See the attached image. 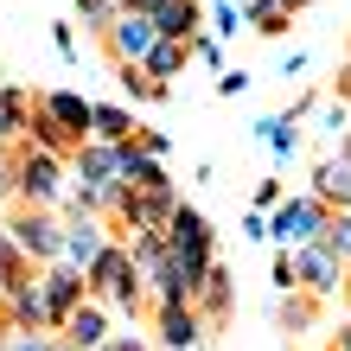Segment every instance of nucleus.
<instances>
[{
  "instance_id": "29",
  "label": "nucleus",
  "mask_w": 351,
  "mask_h": 351,
  "mask_svg": "<svg viewBox=\"0 0 351 351\" xmlns=\"http://www.w3.org/2000/svg\"><path fill=\"white\" fill-rule=\"evenodd\" d=\"M192 58H204V64H223V51H217V38H192Z\"/></svg>"
},
{
  "instance_id": "4",
  "label": "nucleus",
  "mask_w": 351,
  "mask_h": 351,
  "mask_svg": "<svg viewBox=\"0 0 351 351\" xmlns=\"http://www.w3.org/2000/svg\"><path fill=\"white\" fill-rule=\"evenodd\" d=\"M7 243H13L26 262H58V250H64V217L38 211V204H13V217H7Z\"/></svg>"
},
{
  "instance_id": "33",
  "label": "nucleus",
  "mask_w": 351,
  "mask_h": 351,
  "mask_svg": "<svg viewBox=\"0 0 351 351\" xmlns=\"http://www.w3.org/2000/svg\"><path fill=\"white\" fill-rule=\"evenodd\" d=\"M332 351H351V326H345V332H339V345H332Z\"/></svg>"
},
{
  "instance_id": "13",
  "label": "nucleus",
  "mask_w": 351,
  "mask_h": 351,
  "mask_svg": "<svg viewBox=\"0 0 351 351\" xmlns=\"http://www.w3.org/2000/svg\"><path fill=\"white\" fill-rule=\"evenodd\" d=\"M147 19H154V32H160V38H179V45H192L198 26H204V7H198V0H160Z\"/></svg>"
},
{
  "instance_id": "1",
  "label": "nucleus",
  "mask_w": 351,
  "mask_h": 351,
  "mask_svg": "<svg viewBox=\"0 0 351 351\" xmlns=\"http://www.w3.org/2000/svg\"><path fill=\"white\" fill-rule=\"evenodd\" d=\"M167 262L179 268L185 300L198 294V281L211 275V262H217V250H211V223H204L192 204H173V217H167Z\"/></svg>"
},
{
  "instance_id": "20",
  "label": "nucleus",
  "mask_w": 351,
  "mask_h": 351,
  "mask_svg": "<svg viewBox=\"0 0 351 351\" xmlns=\"http://www.w3.org/2000/svg\"><path fill=\"white\" fill-rule=\"evenodd\" d=\"M319 243L332 250L345 268H351V211H326V223H319Z\"/></svg>"
},
{
  "instance_id": "30",
  "label": "nucleus",
  "mask_w": 351,
  "mask_h": 351,
  "mask_svg": "<svg viewBox=\"0 0 351 351\" xmlns=\"http://www.w3.org/2000/svg\"><path fill=\"white\" fill-rule=\"evenodd\" d=\"M0 198H13V154L0 147Z\"/></svg>"
},
{
  "instance_id": "15",
  "label": "nucleus",
  "mask_w": 351,
  "mask_h": 351,
  "mask_svg": "<svg viewBox=\"0 0 351 351\" xmlns=\"http://www.w3.org/2000/svg\"><path fill=\"white\" fill-rule=\"evenodd\" d=\"M313 198L326 204V211H332V204H339V211H351V154H332V160L313 173Z\"/></svg>"
},
{
  "instance_id": "8",
  "label": "nucleus",
  "mask_w": 351,
  "mask_h": 351,
  "mask_svg": "<svg viewBox=\"0 0 351 351\" xmlns=\"http://www.w3.org/2000/svg\"><path fill=\"white\" fill-rule=\"evenodd\" d=\"M58 339H64L71 351H96V345H109V306L84 294L64 319H58Z\"/></svg>"
},
{
  "instance_id": "11",
  "label": "nucleus",
  "mask_w": 351,
  "mask_h": 351,
  "mask_svg": "<svg viewBox=\"0 0 351 351\" xmlns=\"http://www.w3.org/2000/svg\"><path fill=\"white\" fill-rule=\"evenodd\" d=\"M38 294H45V313H51V326H58L77 300L90 294V287H84V275H77L71 262H45V275H38Z\"/></svg>"
},
{
  "instance_id": "19",
  "label": "nucleus",
  "mask_w": 351,
  "mask_h": 351,
  "mask_svg": "<svg viewBox=\"0 0 351 351\" xmlns=\"http://www.w3.org/2000/svg\"><path fill=\"white\" fill-rule=\"evenodd\" d=\"M287 19H294V13H287L281 0H250V7H243V26H256L262 38H281Z\"/></svg>"
},
{
  "instance_id": "27",
  "label": "nucleus",
  "mask_w": 351,
  "mask_h": 351,
  "mask_svg": "<svg viewBox=\"0 0 351 351\" xmlns=\"http://www.w3.org/2000/svg\"><path fill=\"white\" fill-rule=\"evenodd\" d=\"M237 26H243V13H237V7H211V32H223V38H230Z\"/></svg>"
},
{
  "instance_id": "16",
  "label": "nucleus",
  "mask_w": 351,
  "mask_h": 351,
  "mask_svg": "<svg viewBox=\"0 0 351 351\" xmlns=\"http://www.w3.org/2000/svg\"><path fill=\"white\" fill-rule=\"evenodd\" d=\"M90 141H102V147L134 141V115L121 109V102H90Z\"/></svg>"
},
{
  "instance_id": "32",
  "label": "nucleus",
  "mask_w": 351,
  "mask_h": 351,
  "mask_svg": "<svg viewBox=\"0 0 351 351\" xmlns=\"http://www.w3.org/2000/svg\"><path fill=\"white\" fill-rule=\"evenodd\" d=\"M160 0H115V13H154Z\"/></svg>"
},
{
  "instance_id": "17",
  "label": "nucleus",
  "mask_w": 351,
  "mask_h": 351,
  "mask_svg": "<svg viewBox=\"0 0 351 351\" xmlns=\"http://www.w3.org/2000/svg\"><path fill=\"white\" fill-rule=\"evenodd\" d=\"M185 64H192V45H179V38H154V51L141 58V71H147L154 84H167V90H173V77Z\"/></svg>"
},
{
  "instance_id": "25",
  "label": "nucleus",
  "mask_w": 351,
  "mask_h": 351,
  "mask_svg": "<svg viewBox=\"0 0 351 351\" xmlns=\"http://www.w3.org/2000/svg\"><path fill=\"white\" fill-rule=\"evenodd\" d=\"M58 345H64L58 332H13L7 339V351H58Z\"/></svg>"
},
{
  "instance_id": "9",
  "label": "nucleus",
  "mask_w": 351,
  "mask_h": 351,
  "mask_svg": "<svg viewBox=\"0 0 351 351\" xmlns=\"http://www.w3.org/2000/svg\"><path fill=\"white\" fill-rule=\"evenodd\" d=\"M115 179L128 185V192H167V167H160V154H147L141 141H121L115 147Z\"/></svg>"
},
{
  "instance_id": "6",
  "label": "nucleus",
  "mask_w": 351,
  "mask_h": 351,
  "mask_svg": "<svg viewBox=\"0 0 351 351\" xmlns=\"http://www.w3.org/2000/svg\"><path fill=\"white\" fill-rule=\"evenodd\" d=\"M326 223V204L319 198H281L275 217H268V237L281 243V250H294V243H313Z\"/></svg>"
},
{
  "instance_id": "34",
  "label": "nucleus",
  "mask_w": 351,
  "mask_h": 351,
  "mask_svg": "<svg viewBox=\"0 0 351 351\" xmlns=\"http://www.w3.org/2000/svg\"><path fill=\"white\" fill-rule=\"evenodd\" d=\"M281 7H287V13H300V7H313V0H281Z\"/></svg>"
},
{
  "instance_id": "23",
  "label": "nucleus",
  "mask_w": 351,
  "mask_h": 351,
  "mask_svg": "<svg viewBox=\"0 0 351 351\" xmlns=\"http://www.w3.org/2000/svg\"><path fill=\"white\" fill-rule=\"evenodd\" d=\"M115 77H121V90H128V96H141V102H160V96H167V84H154V77L141 71V64H115Z\"/></svg>"
},
{
  "instance_id": "24",
  "label": "nucleus",
  "mask_w": 351,
  "mask_h": 351,
  "mask_svg": "<svg viewBox=\"0 0 351 351\" xmlns=\"http://www.w3.org/2000/svg\"><path fill=\"white\" fill-rule=\"evenodd\" d=\"M77 19H84V26L102 38V32L115 26V0H77Z\"/></svg>"
},
{
  "instance_id": "21",
  "label": "nucleus",
  "mask_w": 351,
  "mask_h": 351,
  "mask_svg": "<svg viewBox=\"0 0 351 351\" xmlns=\"http://www.w3.org/2000/svg\"><path fill=\"white\" fill-rule=\"evenodd\" d=\"M262 141H268V154H275V160H287V154L300 147V134H294V115H268V121H262Z\"/></svg>"
},
{
  "instance_id": "31",
  "label": "nucleus",
  "mask_w": 351,
  "mask_h": 351,
  "mask_svg": "<svg viewBox=\"0 0 351 351\" xmlns=\"http://www.w3.org/2000/svg\"><path fill=\"white\" fill-rule=\"evenodd\" d=\"M256 204H262V211H268V204H281V185H275V179H262V185H256Z\"/></svg>"
},
{
  "instance_id": "28",
  "label": "nucleus",
  "mask_w": 351,
  "mask_h": 351,
  "mask_svg": "<svg viewBox=\"0 0 351 351\" xmlns=\"http://www.w3.org/2000/svg\"><path fill=\"white\" fill-rule=\"evenodd\" d=\"M243 90H250V77H243V71H223L217 77V96H243Z\"/></svg>"
},
{
  "instance_id": "22",
  "label": "nucleus",
  "mask_w": 351,
  "mask_h": 351,
  "mask_svg": "<svg viewBox=\"0 0 351 351\" xmlns=\"http://www.w3.org/2000/svg\"><path fill=\"white\" fill-rule=\"evenodd\" d=\"M313 313H319L313 294H300V287H294V294H281V326H287V332H306V326H313Z\"/></svg>"
},
{
  "instance_id": "35",
  "label": "nucleus",
  "mask_w": 351,
  "mask_h": 351,
  "mask_svg": "<svg viewBox=\"0 0 351 351\" xmlns=\"http://www.w3.org/2000/svg\"><path fill=\"white\" fill-rule=\"evenodd\" d=\"M0 294H7V275H0Z\"/></svg>"
},
{
  "instance_id": "12",
  "label": "nucleus",
  "mask_w": 351,
  "mask_h": 351,
  "mask_svg": "<svg viewBox=\"0 0 351 351\" xmlns=\"http://www.w3.org/2000/svg\"><path fill=\"white\" fill-rule=\"evenodd\" d=\"M192 313L204 319V332L230 319V268H223V262H211V275L198 281V294H192Z\"/></svg>"
},
{
  "instance_id": "2",
  "label": "nucleus",
  "mask_w": 351,
  "mask_h": 351,
  "mask_svg": "<svg viewBox=\"0 0 351 351\" xmlns=\"http://www.w3.org/2000/svg\"><path fill=\"white\" fill-rule=\"evenodd\" d=\"M84 287H90V300L115 306V313H141V294H147V281H141L128 243H102V256L84 268Z\"/></svg>"
},
{
  "instance_id": "18",
  "label": "nucleus",
  "mask_w": 351,
  "mask_h": 351,
  "mask_svg": "<svg viewBox=\"0 0 351 351\" xmlns=\"http://www.w3.org/2000/svg\"><path fill=\"white\" fill-rule=\"evenodd\" d=\"M32 121V96L26 90H0V147H13Z\"/></svg>"
},
{
  "instance_id": "10",
  "label": "nucleus",
  "mask_w": 351,
  "mask_h": 351,
  "mask_svg": "<svg viewBox=\"0 0 351 351\" xmlns=\"http://www.w3.org/2000/svg\"><path fill=\"white\" fill-rule=\"evenodd\" d=\"M102 230H109L102 217H90V211H71V217H64V250H58V262H71L77 275H84V268L102 256V243H109Z\"/></svg>"
},
{
  "instance_id": "14",
  "label": "nucleus",
  "mask_w": 351,
  "mask_h": 351,
  "mask_svg": "<svg viewBox=\"0 0 351 351\" xmlns=\"http://www.w3.org/2000/svg\"><path fill=\"white\" fill-rule=\"evenodd\" d=\"M154 332H160V345H167V351H198V345H204V319L179 300V306H160V326H154Z\"/></svg>"
},
{
  "instance_id": "7",
  "label": "nucleus",
  "mask_w": 351,
  "mask_h": 351,
  "mask_svg": "<svg viewBox=\"0 0 351 351\" xmlns=\"http://www.w3.org/2000/svg\"><path fill=\"white\" fill-rule=\"evenodd\" d=\"M154 38H160V32H154L147 13H115V26L102 32V51H109L115 64H141V58L154 51Z\"/></svg>"
},
{
  "instance_id": "3",
  "label": "nucleus",
  "mask_w": 351,
  "mask_h": 351,
  "mask_svg": "<svg viewBox=\"0 0 351 351\" xmlns=\"http://www.w3.org/2000/svg\"><path fill=\"white\" fill-rule=\"evenodd\" d=\"M64 192H71V179H64V160H58V154H45V147H19L13 154V198L19 204L51 211Z\"/></svg>"
},
{
  "instance_id": "26",
  "label": "nucleus",
  "mask_w": 351,
  "mask_h": 351,
  "mask_svg": "<svg viewBox=\"0 0 351 351\" xmlns=\"http://www.w3.org/2000/svg\"><path fill=\"white\" fill-rule=\"evenodd\" d=\"M275 287H281V294H294V287H300V281H294V256H287V250L275 256Z\"/></svg>"
},
{
  "instance_id": "5",
  "label": "nucleus",
  "mask_w": 351,
  "mask_h": 351,
  "mask_svg": "<svg viewBox=\"0 0 351 351\" xmlns=\"http://www.w3.org/2000/svg\"><path fill=\"white\" fill-rule=\"evenodd\" d=\"M294 281H300V294H313V300H332L339 287H345V262L326 250V243L313 237V243H294Z\"/></svg>"
},
{
  "instance_id": "37",
  "label": "nucleus",
  "mask_w": 351,
  "mask_h": 351,
  "mask_svg": "<svg viewBox=\"0 0 351 351\" xmlns=\"http://www.w3.org/2000/svg\"><path fill=\"white\" fill-rule=\"evenodd\" d=\"M339 141H351V128H345V134H339Z\"/></svg>"
},
{
  "instance_id": "36",
  "label": "nucleus",
  "mask_w": 351,
  "mask_h": 351,
  "mask_svg": "<svg viewBox=\"0 0 351 351\" xmlns=\"http://www.w3.org/2000/svg\"><path fill=\"white\" fill-rule=\"evenodd\" d=\"M345 287H351V268H345Z\"/></svg>"
}]
</instances>
